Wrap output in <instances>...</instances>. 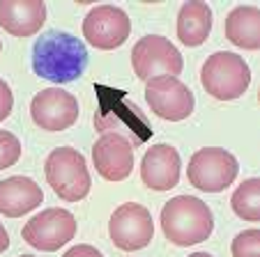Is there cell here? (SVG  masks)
<instances>
[{
	"label": "cell",
	"mask_w": 260,
	"mask_h": 257,
	"mask_svg": "<svg viewBox=\"0 0 260 257\" xmlns=\"http://www.w3.org/2000/svg\"><path fill=\"white\" fill-rule=\"evenodd\" d=\"M92 161L99 177L106 181H122L132 175L134 145L120 133H104L92 147Z\"/></svg>",
	"instance_id": "obj_12"
},
{
	"label": "cell",
	"mask_w": 260,
	"mask_h": 257,
	"mask_svg": "<svg viewBox=\"0 0 260 257\" xmlns=\"http://www.w3.org/2000/svg\"><path fill=\"white\" fill-rule=\"evenodd\" d=\"M182 172V161L175 147L152 145L143 154L141 161V179L152 191H171L177 186Z\"/></svg>",
	"instance_id": "obj_13"
},
{
	"label": "cell",
	"mask_w": 260,
	"mask_h": 257,
	"mask_svg": "<svg viewBox=\"0 0 260 257\" xmlns=\"http://www.w3.org/2000/svg\"><path fill=\"white\" fill-rule=\"evenodd\" d=\"M132 34L127 12L115 5H97L83 19V37L99 51L120 49Z\"/></svg>",
	"instance_id": "obj_9"
},
{
	"label": "cell",
	"mask_w": 260,
	"mask_h": 257,
	"mask_svg": "<svg viewBox=\"0 0 260 257\" xmlns=\"http://www.w3.org/2000/svg\"><path fill=\"white\" fill-rule=\"evenodd\" d=\"M30 115L35 124L44 131H64L79 120V101L74 94L60 88H46L35 94Z\"/></svg>",
	"instance_id": "obj_11"
},
{
	"label": "cell",
	"mask_w": 260,
	"mask_h": 257,
	"mask_svg": "<svg viewBox=\"0 0 260 257\" xmlns=\"http://www.w3.org/2000/svg\"><path fill=\"white\" fill-rule=\"evenodd\" d=\"M76 230H79V225H76L74 213L67 211V209L53 207L32 216L23 225L21 237H23L25 243H30L37 250L55 252L76 237Z\"/></svg>",
	"instance_id": "obj_7"
},
{
	"label": "cell",
	"mask_w": 260,
	"mask_h": 257,
	"mask_svg": "<svg viewBox=\"0 0 260 257\" xmlns=\"http://www.w3.org/2000/svg\"><path fill=\"white\" fill-rule=\"evenodd\" d=\"M21 159V140L10 131H0V170L12 168Z\"/></svg>",
	"instance_id": "obj_20"
},
{
	"label": "cell",
	"mask_w": 260,
	"mask_h": 257,
	"mask_svg": "<svg viewBox=\"0 0 260 257\" xmlns=\"http://www.w3.org/2000/svg\"><path fill=\"white\" fill-rule=\"evenodd\" d=\"M231 207L235 216L249 223H258L260 221V179L251 177V179L242 181L235 189L231 198Z\"/></svg>",
	"instance_id": "obj_18"
},
{
	"label": "cell",
	"mask_w": 260,
	"mask_h": 257,
	"mask_svg": "<svg viewBox=\"0 0 260 257\" xmlns=\"http://www.w3.org/2000/svg\"><path fill=\"white\" fill-rule=\"evenodd\" d=\"M226 39L237 49H260V10L255 5H240L226 16Z\"/></svg>",
	"instance_id": "obj_16"
},
{
	"label": "cell",
	"mask_w": 260,
	"mask_h": 257,
	"mask_svg": "<svg viewBox=\"0 0 260 257\" xmlns=\"http://www.w3.org/2000/svg\"><path fill=\"white\" fill-rule=\"evenodd\" d=\"M88 67L83 42L62 30H51L37 39L32 49V69L40 78L53 83H72Z\"/></svg>",
	"instance_id": "obj_1"
},
{
	"label": "cell",
	"mask_w": 260,
	"mask_h": 257,
	"mask_svg": "<svg viewBox=\"0 0 260 257\" xmlns=\"http://www.w3.org/2000/svg\"><path fill=\"white\" fill-rule=\"evenodd\" d=\"M19 257H35V255H19Z\"/></svg>",
	"instance_id": "obj_26"
},
{
	"label": "cell",
	"mask_w": 260,
	"mask_h": 257,
	"mask_svg": "<svg viewBox=\"0 0 260 257\" xmlns=\"http://www.w3.org/2000/svg\"><path fill=\"white\" fill-rule=\"evenodd\" d=\"M62 257H104L102 250H97L94 246H88V243H81V246H74L64 252Z\"/></svg>",
	"instance_id": "obj_22"
},
{
	"label": "cell",
	"mask_w": 260,
	"mask_h": 257,
	"mask_svg": "<svg viewBox=\"0 0 260 257\" xmlns=\"http://www.w3.org/2000/svg\"><path fill=\"white\" fill-rule=\"evenodd\" d=\"M7 248H10V234H7V230L0 223V255H3Z\"/></svg>",
	"instance_id": "obj_23"
},
{
	"label": "cell",
	"mask_w": 260,
	"mask_h": 257,
	"mask_svg": "<svg viewBox=\"0 0 260 257\" xmlns=\"http://www.w3.org/2000/svg\"><path fill=\"white\" fill-rule=\"evenodd\" d=\"M46 21L42 0H0V25L14 37H32Z\"/></svg>",
	"instance_id": "obj_14"
},
{
	"label": "cell",
	"mask_w": 260,
	"mask_h": 257,
	"mask_svg": "<svg viewBox=\"0 0 260 257\" xmlns=\"http://www.w3.org/2000/svg\"><path fill=\"white\" fill-rule=\"evenodd\" d=\"M201 83L210 97L219 101L240 99L251 85V69L237 53L219 51L205 60L201 69Z\"/></svg>",
	"instance_id": "obj_4"
},
{
	"label": "cell",
	"mask_w": 260,
	"mask_h": 257,
	"mask_svg": "<svg viewBox=\"0 0 260 257\" xmlns=\"http://www.w3.org/2000/svg\"><path fill=\"white\" fill-rule=\"evenodd\" d=\"M233 257H260V230L251 228L240 232L231 246Z\"/></svg>",
	"instance_id": "obj_19"
},
{
	"label": "cell",
	"mask_w": 260,
	"mask_h": 257,
	"mask_svg": "<svg viewBox=\"0 0 260 257\" xmlns=\"http://www.w3.org/2000/svg\"><path fill=\"white\" fill-rule=\"evenodd\" d=\"M12 106H14V97H12V90L3 78H0V122L7 120L12 113Z\"/></svg>",
	"instance_id": "obj_21"
},
{
	"label": "cell",
	"mask_w": 260,
	"mask_h": 257,
	"mask_svg": "<svg viewBox=\"0 0 260 257\" xmlns=\"http://www.w3.org/2000/svg\"><path fill=\"white\" fill-rule=\"evenodd\" d=\"M164 237L175 246H193L205 241L214 230V216L203 200L193 195H177L161 209Z\"/></svg>",
	"instance_id": "obj_2"
},
{
	"label": "cell",
	"mask_w": 260,
	"mask_h": 257,
	"mask_svg": "<svg viewBox=\"0 0 260 257\" xmlns=\"http://www.w3.org/2000/svg\"><path fill=\"white\" fill-rule=\"evenodd\" d=\"M189 257H214V255H210V252H193V255H189Z\"/></svg>",
	"instance_id": "obj_24"
},
{
	"label": "cell",
	"mask_w": 260,
	"mask_h": 257,
	"mask_svg": "<svg viewBox=\"0 0 260 257\" xmlns=\"http://www.w3.org/2000/svg\"><path fill=\"white\" fill-rule=\"evenodd\" d=\"M44 202V191L30 177H7L0 181V213L19 218Z\"/></svg>",
	"instance_id": "obj_15"
},
{
	"label": "cell",
	"mask_w": 260,
	"mask_h": 257,
	"mask_svg": "<svg viewBox=\"0 0 260 257\" xmlns=\"http://www.w3.org/2000/svg\"><path fill=\"white\" fill-rule=\"evenodd\" d=\"M0 53H3V39H0Z\"/></svg>",
	"instance_id": "obj_25"
},
{
	"label": "cell",
	"mask_w": 260,
	"mask_h": 257,
	"mask_svg": "<svg viewBox=\"0 0 260 257\" xmlns=\"http://www.w3.org/2000/svg\"><path fill=\"white\" fill-rule=\"evenodd\" d=\"M132 67L136 78L152 81L157 76H173L177 78L184 69L182 55L175 46L161 34H145L138 39L132 51Z\"/></svg>",
	"instance_id": "obj_5"
},
{
	"label": "cell",
	"mask_w": 260,
	"mask_h": 257,
	"mask_svg": "<svg viewBox=\"0 0 260 257\" xmlns=\"http://www.w3.org/2000/svg\"><path fill=\"white\" fill-rule=\"evenodd\" d=\"M237 170L240 165L231 152L221 150V147H205L189 159L187 177L198 191L221 193L235 181Z\"/></svg>",
	"instance_id": "obj_6"
},
{
	"label": "cell",
	"mask_w": 260,
	"mask_h": 257,
	"mask_svg": "<svg viewBox=\"0 0 260 257\" xmlns=\"http://www.w3.org/2000/svg\"><path fill=\"white\" fill-rule=\"evenodd\" d=\"M145 99L161 120L182 122L193 113V92L173 76H157L145 83Z\"/></svg>",
	"instance_id": "obj_10"
},
{
	"label": "cell",
	"mask_w": 260,
	"mask_h": 257,
	"mask_svg": "<svg viewBox=\"0 0 260 257\" xmlns=\"http://www.w3.org/2000/svg\"><path fill=\"white\" fill-rule=\"evenodd\" d=\"M212 10L207 3H184L177 12V39L184 46H201L210 37Z\"/></svg>",
	"instance_id": "obj_17"
},
{
	"label": "cell",
	"mask_w": 260,
	"mask_h": 257,
	"mask_svg": "<svg viewBox=\"0 0 260 257\" xmlns=\"http://www.w3.org/2000/svg\"><path fill=\"white\" fill-rule=\"evenodd\" d=\"M108 234L120 250H141L154 237L152 213H150V209L136 202L120 204L108 221Z\"/></svg>",
	"instance_id": "obj_8"
},
{
	"label": "cell",
	"mask_w": 260,
	"mask_h": 257,
	"mask_svg": "<svg viewBox=\"0 0 260 257\" xmlns=\"http://www.w3.org/2000/svg\"><path fill=\"white\" fill-rule=\"evenodd\" d=\"M44 177L46 184L53 189V193L64 202H79L90 193L88 165L81 152L74 147H58L44 161Z\"/></svg>",
	"instance_id": "obj_3"
}]
</instances>
